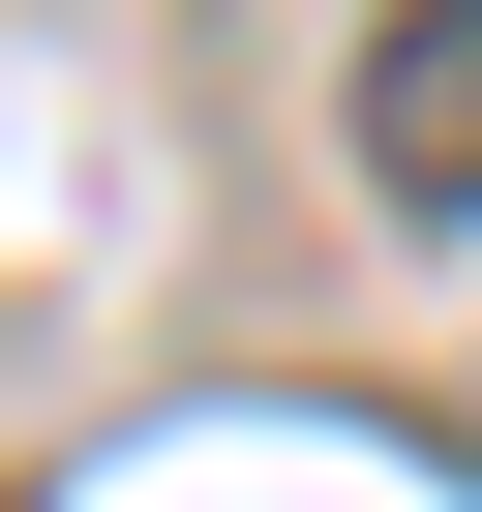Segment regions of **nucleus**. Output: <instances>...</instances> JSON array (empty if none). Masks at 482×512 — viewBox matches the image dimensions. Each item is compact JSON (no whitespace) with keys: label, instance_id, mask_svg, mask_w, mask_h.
<instances>
[{"label":"nucleus","instance_id":"nucleus-1","mask_svg":"<svg viewBox=\"0 0 482 512\" xmlns=\"http://www.w3.org/2000/svg\"><path fill=\"white\" fill-rule=\"evenodd\" d=\"M362 181L392 211H482V0H392L362 31Z\"/></svg>","mask_w":482,"mask_h":512}]
</instances>
